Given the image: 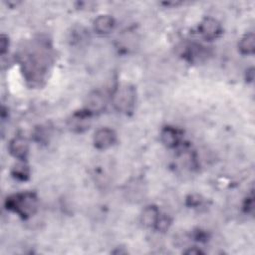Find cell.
Wrapping results in <instances>:
<instances>
[{"mask_svg": "<svg viewBox=\"0 0 255 255\" xmlns=\"http://www.w3.org/2000/svg\"><path fill=\"white\" fill-rule=\"evenodd\" d=\"M159 217L160 215L157 207L154 205H148L142 210L140 220L141 223L146 227H155Z\"/></svg>", "mask_w": 255, "mask_h": 255, "instance_id": "cell-6", "label": "cell"}, {"mask_svg": "<svg viewBox=\"0 0 255 255\" xmlns=\"http://www.w3.org/2000/svg\"><path fill=\"white\" fill-rule=\"evenodd\" d=\"M161 141L168 147H174L180 139V133L176 128L171 127H166L162 129L161 134Z\"/></svg>", "mask_w": 255, "mask_h": 255, "instance_id": "cell-9", "label": "cell"}, {"mask_svg": "<svg viewBox=\"0 0 255 255\" xmlns=\"http://www.w3.org/2000/svg\"><path fill=\"white\" fill-rule=\"evenodd\" d=\"M199 33L206 40L215 39L220 33V24L214 18H205L198 27Z\"/></svg>", "mask_w": 255, "mask_h": 255, "instance_id": "cell-4", "label": "cell"}, {"mask_svg": "<svg viewBox=\"0 0 255 255\" xmlns=\"http://www.w3.org/2000/svg\"><path fill=\"white\" fill-rule=\"evenodd\" d=\"M238 47H239V50L241 53L243 54H253L254 53V50H255V37H254V34L253 33H249V34H246L244 35L239 44H238Z\"/></svg>", "mask_w": 255, "mask_h": 255, "instance_id": "cell-11", "label": "cell"}, {"mask_svg": "<svg viewBox=\"0 0 255 255\" xmlns=\"http://www.w3.org/2000/svg\"><path fill=\"white\" fill-rule=\"evenodd\" d=\"M135 103V90L133 87L124 84L120 85L113 94L114 107L121 113L131 112Z\"/></svg>", "mask_w": 255, "mask_h": 255, "instance_id": "cell-1", "label": "cell"}, {"mask_svg": "<svg viewBox=\"0 0 255 255\" xmlns=\"http://www.w3.org/2000/svg\"><path fill=\"white\" fill-rule=\"evenodd\" d=\"M37 207L36 197L31 193L18 194L7 199V208L14 210L22 216L32 215Z\"/></svg>", "mask_w": 255, "mask_h": 255, "instance_id": "cell-2", "label": "cell"}, {"mask_svg": "<svg viewBox=\"0 0 255 255\" xmlns=\"http://www.w3.org/2000/svg\"><path fill=\"white\" fill-rule=\"evenodd\" d=\"M105 99L99 92H93L90 94L86 101V111L90 114L101 112L105 108Z\"/></svg>", "mask_w": 255, "mask_h": 255, "instance_id": "cell-8", "label": "cell"}, {"mask_svg": "<svg viewBox=\"0 0 255 255\" xmlns=\"http://www.w3.org/2000/svg\"><path fill=\"white\" fill-rule=\"evenodd\" d=\"M8 48V38L4 35H2L1 40H0V50H1V54H4L5 51Z\"/></svg>", "mask_w": 255, "mask_h": 255, "instance_id": "cell-13", "label": "cell"}, {"mask_svg": "<svg viewBox=\"0 0 255 255\" xmlns=\"http://www.w3.org/2000/svg\"><path fill=\"white\" fill-rule=\"evenodd\" d=\"M116 140V133L113 129L108 128H102L95 132L94 143L97 148L106 149L114 144Z\"/></svg>", "mask_w": 255, "mask_h": 255, "instance_id": "cell-3", "label": "cell"}, {"mask_svg": "<svg viewBox=\"0 0 255 255\" xmlns=\"http://www.w3.org/2000/svg\"><path fill=\"white\" fill-rule=\"evenodd\" d=\"M115 27V20L110 15H100L94 21V29L99 34H109Z\"/></svg>", "mask_w": 255, "mask_h": 255, "instance_id": "cell-7", "label": "cell"}, {"mask_svg": "<svg viewBox=\"0 0 255 255\" xmlns=\"http://www.w3.org/2000/svg\"><path fill=\"white\" fill-rule=\"evenodd\" d=\"M9 150L13 156L23 160L26 158L28 153V143L27 140L21 136L15 137L11 140L9 144Z\"/></svg>", "mask_w": 255, "mask_h": 255, "instance_id": "cell-5", "label": "cell"}, {"mask_svg": "<svg viewBox=\"0 0 255 255\" xmlns=\"http://www.w3.org/2000/svg\"><path fill=\"white\" fill-rule=\"evenodd\" d=\"M90 113L88 111L85 110V112H80L75 114L72 117V120L70 121V127L73 129H77V130H82L85 129L88 127V122L90 119Z\"/></svg>", "mask_w": 255, "mask_h": 255, "instance_id": "cell-10", "label": "cell"}, {"mask_svg": "<svg viewBox=\"0 0 255 255\" xmlns=\"http://www.w3.org/2000/svg\"><path fill=\"white\" fill-rule=\"evenodd\" d=\"M13 174L18 177V178H21V179H25L27 176H28V168L27 166L24 164V163H20V164H17L14 168V172Z\"/></svg>", "mask_w": 255, "mask_h": 255, "instance_id": "cell-12", "label": "cell"}]
</instances>
